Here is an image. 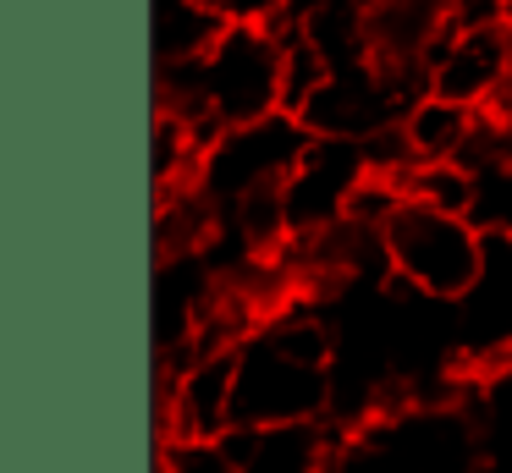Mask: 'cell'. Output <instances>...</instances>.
Returning a JSON list of instances; mask_svg holds the SVG:
<instances>
[{
  "label": "cell",
  "instance_id": "277c9868",
  "mask_svg": "<svg viewBox=\"0 0 512 473\" xmlns=\"http://www.w3.org/2000/svg\"><path fill=\"white\" fill-rule=\"evenodd\" d=\"M424 94H430V88H424V72L364 61V66H347V72L325 77V83L298 105V121H303L309 138H325V143H380L402 127V116H408Z\"/></svg>",
  "mask_w": 512,
  "mask_h": 473
},
{
  "label": "cell",
  "instance_id": "4fadbf2b",
  "mask_svg": "<svg viewBox=\"0 0 512 473\" xmlns=\"http://www.w3.org/2000/svg\"><path fill=\"white\" fill-rule=\"evenodd\" d=\"M325 6H336V0H287V11H281V22H287V28H298V22L320 17Z\"/></svg>",
  "mask_w": 512,
  "mask_h": 473
},
{
  "label": "cell",
  "instance_id": "9c48e42d",
  "mask_svg": "<svg viewBox=\"0 0 512 473\" xmlns=\"http://www.w3.org/2000/svg\"><path fill=\"white\" fill-rule=\"evenodd\" d=\"M424 88L468 110L512 105V22L490 28H452L424 66Z\"/></svg>",
  "mask_w": 512,
  "mask_h": 473
},
{
  "label": "cell",
  "instance_id": "6da1fadb",
  "mask_svg": "<svg viewBox=\"0 0 512 473\" xmlns=\"http://www.w3.org/2000/svg\"><path fill=\"white\" fill-rule=\"evenodd\" d=\"M155 110L182 116L210 149L221 132L287 110V33L281 22H226L204 61L155 66Z\"/></svg>",
  "mask_w": 512,
  "mask_h": 473
},
{
  "label": "cell",
  "instance_id": "7c38bea8",
  "mask_svg": "<svg viewBox=\"0 0 512 473\" xmlns=\"http://www.w3.org/2000/svg\"><path fill=\"white\" fill-rule=\"evenodd\" d=\"M160 473H237L221 446H160Z\"/></svg>",
  "mask_w": 512,
  "mask_h": 473
},
{
  "label": "cell",
  "instance_id": "52a82bcc",
  "mask_svg": "<svg viewBox=\"0 0 512 473\" xmlns=\"http://www.w3.org/2000/svg\"><path fill=\"white\" fill-rule=\"evenodd\" d=\"M452 369L501 374L512 369V231H485L479 275L452 308Z\"/></svg>",
  "mask_w": 512,
  "mask_h": 473
},
{
  "label": "cell",
  "instance_id": "5b68a950",
  "mask_svg": "<svg viewBox=\"0 0 512 473\" xmlns=\"http://www.w3.org/2000/svg\"><path fill=\"white\" fill-rule=\"evenodd\" d=\"M309 132H303L298 116H270V121H254V127H232L204 149L199 160V176H193V193L215 209V220L232 215L237 204L259 193H276L287 187V176L298 171L303 149H309Z\"/></svg>",
  "mask_w": 512,
  "mask_h": 473
},
{
  "label": "cell",
  "instance_id": "8992f818",
  "mask_svg": "<svg viewBox=\"0 0 512 473\" xmlns=\"http://www.w3.org/2000/svg\"><path fill=\"white\" fill-rule=\"evenodd\" d=\"M160 446H221L237 429V347L188 352L155 374Z\"/></svg>",
  "mask_w": 512,
  "mask_h": 473
},
{
  "label": "cell",
  "instance_id": "9a60e30c",
  "mask_svg": "<svg viewBox=\"0 0 512 473\" xmlns=\"http://www.w3.org/2000/svg\"><path fill=\"white\" fill-rule=\"evenodd\" d=\"M507 110H512V105H507Z\"/></svg>",
  "mask_w": 512,
  "mask_h": 473
},
{
  "label": "cell",
  "instance_id": "30bf717a",
  "mask_svg": "<svg viewBox=\"0 0 512 473\" xmlns=\"http://www.w3.org/2000/svg\"><path fill=\"white\" fill-rule=\"evenodd\" d=\"M479 116L485 110H468V105H452V99L424 94L402 116V154H408V165H457L468 138H474V127H479Z\"/></svg>",
  "mask_w": 512,
  "mask_h": 473
},
{
  "label": "cell",
  "instance_id": "8fae6325",
  "mask_svg": "<svg viewBox=\"0 0 512 473\" xmlns=\"http://www.w3.org/2000/svg\"><path fill=\"white\" fill-rule=\"evenodd\" d=\"M226 11L210 0H177L155 17V66H182V61H204L210 44L226 33Z\"/></svg>",
  "mask_w": 512,
  "mask_h": 473
},
{
  "label": "cell",
  "instance_id": "7a4b0ae2",
  "mask_svg": "<svg viewBox=\"0 0 512 473\" xmlns=\"http://www.w3.org/2000/svg\"><path fill=\"white\" fill-rule=\"evenodd\" d=\"M336 418V330L320 308L287 303L237 347V429L331 424Z\"/></svg>",
  "mask_w": 512,
  "mask_h": 473
},
{
  "label": "cell",
  "instance_id": "ba28073f",
  "mask_svg": "<svg viewBox=\"0 0 512 473\" xmlns=\"http://www.w3.org/2000/svg\"><path fill=\"white\" fill-rule=\"evenodd\" d=\"M369 176H375V154H369V143H325V138H314L309 149H303L298 171L287 176V187H281L292 242H309V237H320V231L342 226V220L353 215V204H358V193H364Z\"/></svg>",
  "mask_w": 512,
  "mask_h": 473
},
{
  "label": "cell",
  "instance_id": "3957f363",
  "mask_svg": "<svg viewBox=\"0 0 512 473\" xmlns=\"http://www.w3.org/2000/svg\"><path fill=\"white\" fill-rule=\"evenodd\" d=\"M485 259V226L474 215H446V209L402 198L386 220V270L397 292L419 303L452 308L474 286Z\"/></svg>",
  "mask_w": 512,
  "mask_h": 473
},
{
  "label": "cell",
  "instance_id": "5bb4252c",
  "mask_svg": "<svg viewBox=\"0 0 512 473\" xmlns=\"http://www.w3.org/2000/svg\"><path fill=\"white\" fill-rule=\"evenodd\" d=\"M507 6H512V0H507Z\"/></svg>",
  "mask_w": 512,
  "mask_h": 473
}]
</instances>
